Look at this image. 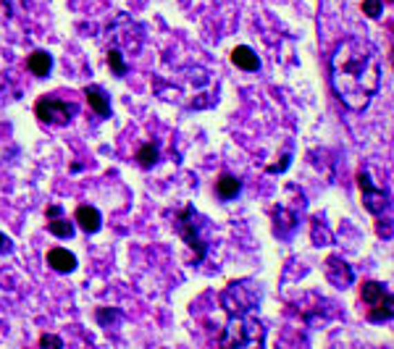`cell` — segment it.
Masks as SVG:
<instances>
[{"label":"cell","mask_w":394,"mask_h":349,"mask_svg":"<svg viewBox=\"0 0 394 349\" xmlns=\"http://www.w3.org/2000/svg\"><path fill=\"white\" fill-rule=\"evenodd\" d=\"M323 273H326V279L331 284L337 286V289H347V286L355 281V271L353 265H347L339 255H331L326 260V265H323Z\"/></svg>","instance_id":"ba28073f"},{"label":"cell","mask_w":394,"mask_h":349,"mask_svg":"<svg viewBox=\"0 0 394 349\" xmlns=\"http://www.w3.org/2000/svg\"><path fill=\"white\" fill-rule=\"evenodd\" d=\"M331 90L350 111H366L381 87L379 50L363 37H350L337 45L328 64Z\"/></svg>","instance_id":"6da1fadb"},{"label":"cell","mask_w":394,"mask_h":349,"mask_svg":"<svg viewBox=\"0 0 394 349\" xmlns=\"http://www.w3.org/2000/svg\"><path fill=\"white\" fill-rule=\"evenodd\" d=\"M218 299L226 315H247L261 305V284H255L252 279H239L226 286Z\"/></svg>","instance_id":"277c9868"},{"label":"cell","mask_w":394,"mask_h":349,"mask_svg":"<svg viewBox=\"0 0 394 349\" xmlns=\"http://www.w3.org/2000/svg\"><path fill=\"white\" fill-rule=\"evenodd\" d=\"M39 347H55V349H61V347H64V339H61V337H53V334H45V337H39Z\"/></svg>","instance_id":"44dd1931"},{"label":"cell","mask_w":394,"mask_h":349,"mask_svg":"<svg viewBox=\"0 0 394 349\" xmlns=\"http://www.w3.org/2000/svg\"><path fill=\"white\" fill-rule=\"evenodd\" d=\"M242 192V179L234 176V173H221L218 181H216V197L221 200V202H232L236 200Z\"/></svg>","instance_id":"5bb4252c"},{"label":"cell","mask_w":394,"mask_h":349,"mask_svg":"<svg viewBox=\"0 0 394 349\" xmlns=\"http://www.w3.org/2000/svg\"><path fill=\"white\" fill-rule=\"evenodd\" d=\"M289 163H292V155L287 153V155H281V163H274V166H268L265 171H268V173H284V171L289 169Z\"/></svg>","instance_id":"7402d4cb"},{"label":"cell","mask_w":394,"mask_h":349,"mask_svg":"<svg viewBox=\"0 0 394 349\" xmlns=\"http://www.w3.org/2000/svg\"><path fill=\"white\" fill-rule=\"evenodd\" d=\"M363 13L368 19H381L384 16V0H363Z\"/></svg>","instance_id":"ffe728a7"},{"label":"cell","mask_w":394,"mask_h":349,"mask_svg":"<svg viewBox=\"0 0 394 349\" xmlns=\"http://www.w3.org/2000/svg\"><path fill=\"white\" fill-rule=\"evenodd\" d=\"M171 226L184 239V245L195 252V265H200L208 255L210 220L205 216H200L192 205H184L176 213H171Z\"/></svg>","instance_id":"7a4b0ae2"},{"label":"cell","mask_w":394,"mask_h":349,"mask_svg":"<svg viewBox=\"0 0 394 349\" xmlns=\"http://www.w3.org/2000/svg\"><path fill=\"white\" fill-rule=\"evenodd\" d=\"M158 158H160V150H158L156 142H144L140 150H137V155H134V160L142 166V169H153L158 163Z\"/></svg>","instance_id":"e0dca14e"},{"label":"cell","mask_w":394,"mask_h":349,"mask_svg":"<svg viewBox=\"0 0 394 349\" xmlns=\"http://www.w3.org/2000/svg\"><path fill=\"white\" fill-rule=\"evenodd\" d=\"M108 68L113 71V77H118V79L126 77V71H129V64H126L124 53L118 50V48H111V50H108Z\"/></svg>","instance_id":"ac0fdd59"},{"label":"cell","mask_w":394,"mask_h":349,"mask_svg":"<svg viewBox=\"0 0 394 349\" xmlns=\"http://www.w3.org/2000/svg\"><path fill=\"white\" fill-rule=\"evenodd\" d=\"M48 216V232L58 239H71L74 236V223L68 218H64V207L61 205H50L45 210Z\"/></svg>","instance_id":"30bf717a"},{"label":"cell","mask_w":394,"mask_h":349,"mask_svg":"<svg viewBox=\"0 0 394 349\" xmlns=\"http://www.w3.org/2000/svg\"><path fill=\"white\" fill-rule=\"evenodd\" d=\"M297 229H300V216H297L294 210H287V207L274 210V236L276 239L289 242Z\"/></svg>","instance_id":"9c48e42d"},{"label":"cell","mask_w":394,"mask_h":349,"mask_svg":"<svg viewBox=\"0 0 394 349\" xmlns=\"http://www.w3.org/2000/svg\"><path fill=\"white\" fill-rule=\"evenodd\" d=\"M357 187H360V194H363V205H366L370 216L381 218L384 213L386 216L392 213V192H389V187L376 184V179L370 176V169H363L357 173Z\"/></svg>","instance_id":"8992f818"},{"label":"cell","mask_w":394,"mask_h":349,"mask_svg":"<svg viewBox=\"0 0 394 349\" xmlns=\"http://www.w3.org/2000/svg\"><path fill=\"white\" fill-rule=\"evenodd\" d=\"M360 299L368 305V323H389L394 315L392 308V292L386 284H379V281H366L360 286Z\"/></svg>","instance_id":"5b68a950"},{"label":"cell","mask_w":394,"mask_h":349,"mask_svg":"<svg viewBox=\"0 0 394 349\" xmlns=\"http://www.w3.org/2000/svg\"><path fill=\"white\" fill-rule=\"evenodd\" d=\"M48 265L55 273H74L77 271V255L68 252L66 247H53L48 252Z\"/></svg>","instance_id":"7c38bea8"},{"label":"cell","mask_w":394,"mask_h":349,"mask_svg":"<svg viewBox=\"0 0 394 349\" xmlns=\"http://www.w3.org/2000/svg\"><path fill=\"white\" fill-rule=\"evenodd\" d=\"M218 344L229 349L242 347H265V326L252 315H229V323L223 326Z\"/></svg>","instance_id":"3957f363"},{"label":"cell","mask_w":394,"mask_h":349,"mask_svg":"<svg viewBox=\"0 0 394 349\" xmlns=\"http://www.w3.org/2000/svg\"><path fill=\"white\" fill-rule=\"evenodd\" d=\"M84 97H87V103H90V108L97 116L111 118V97H108V92H105L103 87H97V84L84 87Z\"/></svg>","instance_id":"4fadbf2b"},{"label":"cell","mask_w":394,"mask_h":349,"mask_svg":"<svg viewBox=\"0 0 394 349\" xmlns=\"http://www.w3.org/2000/svg\"><path fill=\"white\" fill-rule=\"evenodd\" d=\"M232 64L236 68H242V71H258L261 68V58H258V53L252 50L250 45H236L234 50H232Z\"/></svg>","instance_id":"9a60e30c"},{"label":"cell","mask_w":394,"mask_h":349,"mask_svg":"<svg viewBox=\"0 0 394 349\" xmlns=\"http://www.w3.org/2000/svg\"><path fill=\"white\" fill-rule=\"evenodd\" d=\"M26 68L35 74L37 79H45L50 77L53 71V55L48 50H35L29 58H26Z\"/></svg>","instance_id":"2e32d148"},{"label":"cell","mask_w":394,"mask_h":349,"mask_svg":"<svg viewBox=\"0 0 394 349\" xmlns=\"http://www.w3.org/2000/svg\"><path fill=\"white\" fill-rule=\"evenodd\" d=\"M95 318L103 328H113L116 323H121V312L113 310V308H97L95 310Z\"/></svg>","instance_id":"d6986e66"},{"label":"cell","mask_w":394,"mask_h":349,"mask_svg":"<svg viewBox=\"0 0 394 349\" xmlns=\"http://www.w3.org/2000/svg\"><path fill=\"white\" fill-rule=\"evenodd\" d=\"M35 116H37L42 124H48V126H66V124H71L74 116H77V105L42 95L37 103H35Z\"/></svg>","instance_id":"52a82bcc"},{"label":"cell","mask_w":394,"mask_h":349,"mask_svg":"<svg viewBox=\"0 0 394 349\" xmlns=\"http://www.w3.org/2000/svg\"><path fill=\"white\" fill-rule=\"evenodd\" d=\"M8 252H13V239L0 232V255H8Z\"/></svg>","instance_id":"603a6c76"},{"label":"cell","mask_w":394,"mask_h":349,"mask_svg":"<svg viewBox=\"0 0 394 349\" xmlns=\"http://www.w3.org/2000/svg\"><path fill=\"white\" fill-rule=\"evenodd\" d=\"M74 223L82 226V232L87 234H97L103 229V216H100V210L92 205H79L77 213H74Z\"/></svg>","instance_id":"8fae6325"}]
</instances>
